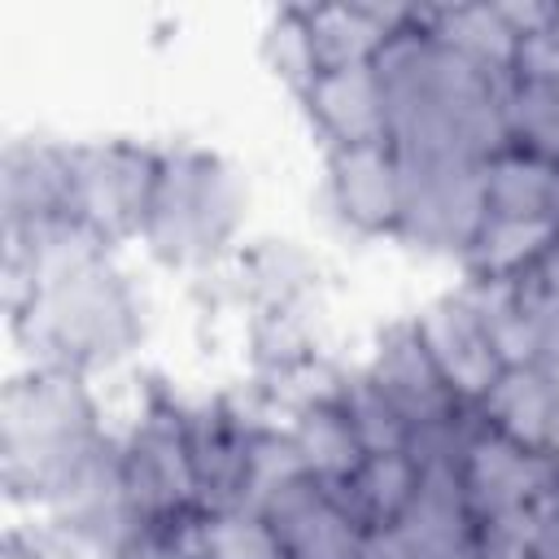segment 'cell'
<instances>
[{
	"mask_svg": "<svg viewBox=\"0 0 559 559\" xmlns=\"http://www.w3.org/2000/svg\"><path fill=\"white\" fill-rule=\"evenodd\" d=\"M384 92L389 144L397 153H437L489 162L511 148L507 140V79L485 70L424 26L397 31L371 61Z\"/></svg>",
	"mask_w": 559,
	"mask_h": 559,
	"instance_id": "obj_1",
	"label": "cell"
},
{
	"mask_svg": "<svg viewBox=\"0 0 559 559\" xmlns=\"http://www.w3.org/2000/svg\"><path fill=\"white\" fill-rule=\"evenodd\" d=\"M109 437L105 402L87 376L26 362L0 393V485L9 507L44 515Z\"/></svg>",
	"mask_w": 559,
	"mask_h": 559,
	"instance_id": "obj_2",
	"label": "cell"
},
{
	"mask_svg": "<svg viewBox=\"0 0 559 559\" xmlns=\"http://www.w3.org/2000/svg\"><path fill=\"white\" fill-rule=\"evenodd\" d=\"M148 328V288L118 253L35 288L9 310V336L26 349L31 367H57L87 380L127 367L144 349Z\"/></svg>",
	"mask_w": 559,
	"mask_h": 559,
	"instance_id": "obj_3",
	"label": "cell"
},
{
	"mask_svg": "<svg viewBox=\"0 0 559 559\" xmlns=\"http://www.w3.org/2000/svg\"><path fill=\"white\" fill-rule=\"evenodd\" d=\"M249 205V175L227 153L197 140L162 144L153 201L135 245L162 271L205 280L240 253Z\"/></svg>",
	"mask_w": 559,
	"mask_h": 559,
	"instance_id": "obj_4",
	"label": "cell"
},
{
	"mask_svg": "<svg viewBox=\"0 0 559 559\" xmlns=\"http://www.w3.org/2000/svg\"><path fill=\"white\" fill-rule=\"evenodd\" d=\"M179 415H183V441H188L201 515L249 511L262 450L280 424L275 402H266L253 384L214 389V393H183Z\"/></svg>",
	"mask_w": 559,
	"mask_h": 559,
	"instance_id": "obj_5",
	"label": "cell"
},
{
	"mask_svg": "<svg viewBox=\"0 0 559 559\" xmlns=\"http://www.w3.org/2000/svg\"><path fill=\"white\" fill-rule=\"evenodd\" d=\"M179 389L166 380H148L131 419L118 428V459L122 480L144 515V524H175L188 515H201L197 507V480L188 463L183 441V415H179Z\"/></svg>",
	"mask_w": 559,
	"mask_h": 559,
	"instance_id": "obj_6",
	"label": "cell"
},
{
	"mask_svg": "<svg viewBox=\"0 0 559 559\" xmlns=\"http://www.w3.org/2000/svg\"><path fill=\"white\" fill-rule=\"evenodd\" d=\"M402 166V214L397 236L406 249L428 258H459L485 227V162L397 153Z\"/></svg>",
	"mask_w": 559,
	"mask_h": 559,
	"instance_id": "obj_7",
	"label": "cell"
},
{
	"mask_svg": "<svg viewBox=\"0 0 559 559\" xmlns=\"http://www.w3.org/2000/svg\"><path fill=\"white\" fill-rule=\"evenodd\" d=\"M157 162L162 144H144L131 135L70 140V214L100 231L114 249L140 240Z\"/></svg>",
	"mask_w": 559,
	"mask_h": 559,
	"instance_id": "obj_8",
	"label": "cell"
},
{
	"mask_svg": "<svg viewBox=\"0 0 559 559\" xmlns=\"http://www.w3.org/2000/svg\"><path fill=\"white\" fill-rule=\"evenodd\" d=\"M192 284L210 297L214 310H231L236 319L328 306V266L310 245L293 236L245 240L240 253L223 271L192 280Z\"/></svg>",
	"mask_w": 559,
	"mask_h": 559,
	"instance_id": "obj_9",
	"label": "cell"
},
{
	"mask_svg": "<svg viewBox=\"0 0 559 559\" xmlns=\"http://www.w3.org/2000/svg\"><path fill=\"white\" fill-rule=\"evenodd\" d=\"M323 210L328 218L362 240L397 236L402 214V166L397 148L384 144H354L323 153Z\"/></svg>",
	"mask_w": 559,
	"mask_h": 559,
	"instance_id": "obj_10",
	"label": "cell"
},
{
	"mask_svg": "<svg viewBox=\"0 0 559 559\" xmlns=\"http://www.w3.org/2000/svg\"><path fill=\"white\" fill-rule=\"evenodd\" d=\"M253 515L266 520L288 559H354L367 537V528L345 507L341 489L306 472L275 485Z\"/></svg>",
	"mask_w": 559,
	"mask_h": 559,
	"instance_id": "obj_11",
	"label": "cell"
},
{
	"mask_svg": "<svg viewBox=\"0 0 559 559\" xmlns=\"http://www.w3.org/2000/svg\"><path fill=\"white\" fill-rule=\"evenodd\" d=\"M411 323H415L428 358L437 362V371L463 402H480L493 389V380L507 371L463 284L428 297L411 314Z\"/></svg>",
	"mask_w": 559,
	"mask_h": 559,
	"instance_id": "obj_12",
	"label": "cell"
},
{
	"mask_svg": "<svg viewBox=\"0 0 559 559\" xmlns=\"http://www.w3.org/2000/svg\"><path fill=\"white\" fill-rule=\"evenodd\" d=\"M332 371H336V358L323 362L314 376H306L275 411H280V428L293 445V459L306 476L314 480H345L367 454L336 402V389H332Z\"/></svg>",
	"mask_w": 559,
	"mask_h": 559,
	"instance_id": "obj_13",
	"label": "cell"
},
{
	"mask_svg": "<svg viewBox=\"0 0 559 559\" xmlns=\"http://www.w3.org/2000/svg\"><path fill=\"white\" fill-rule=\"evenodd\" d=\"M0 240H4V310H13L35 288L57 284L118 253L100 231H92L74 214H57L22 231H0Z\"/></svg>",
	"mask_w": 559,
	"mask_h": 559,
	"instance_id": "obj_14",
	"label": "cell"
},
{
	"mask_svg": "<svg viewBox=\"0 0 559 559\" xmlns=\"http://www.w3.org/2000/svg\"><path fill=\"white\" fill-rule=\"evenodd\" d=\"M362 367L371 371V380L384 389V397L406 415L411 432L415 428H428L445 415H454L459 406H467L450 384L445 376L437 371V362L428 358L419 332L411 319H393L384 328H376L367 354H362Z\"/></svg>",
	"mask_w": 559,
	"mask_h": 559,
	"instance_id": "obj_15",
	"label": "cell"
},
{
	"mask_svg": "<svg viewBox=\"0 0 559 559\" xmlns=\"http://www.w3.org/2000/svg\"><path fill=\"white\" fill-rule=\"evenodd\" d=\"M70 214V140L26 131L0 148V231Z\"/></svg>",
	"mask_w": 559,
	"mask_h": 559,
	"instance_id": "obj_16",
	"label": "cell"
},
{
	"mask_svg": "<svg viewBox=\"0 0 559 559\" xmlns=\"http://www.w3.org/2000/svg\"><path fill=\"white\" fill-rule=\"evenodd\" d=\"M310 131L328 148H354V144H384L389 118H384V92L376 66H336L319 70L314 83L297 96Z\"/></svg>",
	"mask_w": 559,
	"mask_h": 559,
	"instance_id": "obj_17",
	"label": "cell"
},
{
	"mask_svg": "<svg viewBox=\"0 0 559 559\" xmlns=\"http://www.w3.org/2000/svg\"><path fill=\"white\" fill-rule=\"evenodd\" d=\"M415 4H306V31L319 57V70L371 66L384 44L411 26Z\"/></svg>",
	"mask_w": 559,
	"mask_h": 559,
	"instance_id": "obj_18",
	"label": "cell"
},
{
	"mask_svg": "<svg viewBox=\"0 0 559 559\" xmlns=\"http://www.w3.org/2000/svg\"><path fill=\"white\" fill-rule=\"evenodd\" d=\"M480 419L507 441L550 454L555 445V384L542 367H507L493 389L476 402Z\"/></svg>",
	"mask_w": 559,
	"mask_h": 559,
	"instance_id": "obj_19",
	"label": "cell"
},
{
	"mask_svg": "<svg viewBox=\"0 0 559 559\" xmlns=\"http://www.w3.org/2000/svg\"><path fill=\"white\" fill-rule=\"evenodd\" d=\"M502 367H533L542 354L533 280H463Z\"/></svg>",
	"mask_w": 559,
	"mask_h": 559,
	"instance_id": "obj_20",
	"label": "cell"
},
{
	"mask_svg": "<svg viewBox=\"0 0 559 559\" xmlns=\"http://www.w3.org/2000/svg\"><path fill=\"white\" fill-rule=\"evenodd\" d=\"M415 26H424L432 39H441L467 61L511 74L520 35L502 17V4H432V9H415Z\"/></svg>",
	"mask_w": 559,
	"mask_h": 559,
	"instance_id": "obj_21",
	"label": "cell"
},
{
	"mask_svg": "<svg viewBox=\"0 0 559 559\" xmlns=\"http://www.w3.org/2000/svg\"><path fill=\"white\" fill-rule=\"evenodd\" d=\"M555 240L559 227L550 218H485L463 253V271L467 280H528Z\"/></svg>",
	"mask_w": 559,
	"mask_h": 559,
	"instance_id": "obj_22",
	"label": "cell"
},
{
	"mask_svg": "<svg viewBox=\"0 0 559 559\" xmlns=\"http://www.w3.org/2000/svg\"><path fill=\"white\" fill-rule=\"evenodd\" d=\"M336 402L362 445V454H406L411 445V424L406 415L384 397V389L371 380V371L358 362H336L332 371Z\"/></svg>",
	"mask_w": 559,
	"mask_h": 559,
	"instance_id": "obj_23",
	"label": "cell"
},
{
	"mask_svg": "<svg viewBox=\"0 0 559 559\" xmlns=\"http://www.w3.org/2000/svg\"><path fill=\"white\" fill-rule=\"evenodd\" d=\"M415 485H419V467L411 463V454H367L345 480H336L345 507L367 533L393 528L411 507Z\"/></svg>",
	"mask_w": 559,
	"mask_h": 559,
	"instance_id": "obj_24",
	"label": "cell"
},
{
	"mask_svg": "<svg viewBox=\"0 0 559 559\" xmlns=\"http://www.w3.org/2000/svg\"><path fill=\"white\" fill-rule=\"evenodd\" d=\"M555 166L507 148L485 162V210L489 218H550Z\"/></svg>",
	"mask_w": 559,
	"mask_h": 559,
	"instance_id": "obj_25",
	"label": "cell"
},
{
	"mask_svg": "<svg viewBox=\"0 0 559 559\" xmlns=\"http://www.w3.org/2000/svg\"><path fill=\"white\" fill-rule=\"evenodd\" d=\"M507 140L511 148L559 166V79H507Z\"/></svg>",
	"mask_w": 559,
	"mask_h": 559,
	"instance_id": "obj_26",
	"label": "cell"
},
{
	"mask_svg": "<svg viewBox=\"0 0 559 559\" xmlns=\"http://www.w3.org/2000/svg\"><path fill=\"white\" fill-rule=\"evenodd\" d=\"M258 57L266 66L271 79H280L293 96H301L314 74H319V57H314V44H310V31H306V17L301 9H275L258 35Z\"/></svg>",
	"mask_w": 559,
	"mask_h": 559,
	"instance_id": "obj_27",
	"label": "cell"
},
{
	"mask_svg": "<svg viewBox=\"0 0 559 559\" xmlns=\"http://www.w3.org/2000/svg\"><path fill=\"white\" fill-rule=\"evenodd\" d=\"M201 559H288L253 511H223L201 515Z\"/></svg>",
	"mask_w": 559,
	"mask_h": 559,
	"instance_id": "obj_28",
	"label": "cell"
},
{
	"mask_svg": "<svg viewBox=\"0 0 559 559\" xmlns=\"http://www.w3.org/2000/svg\"><path fill=\"white\" fill-rule=\"evenodd\" d=\"M524 559H559V493H550L528 524L524 537Z\"/></svg>",
	"mask_w": 559,
	"mask_h": 559,
	"instance_id": "obj_29",
	"label": "cell"
},
{
	"mask_svg": "<svg viewBox=\"0 0 559 559\" xmlns=\"http://www.w3.org/2000/svg\"><path fill=\"white\" fill-rule=\"evenodd\" d=\"M354 559H411V550H406L397 528H371Z\"/></svg>",
	"mask_w": 559,
	"mask_h": 559,
	"instance_id": "obj_30",
	"label": "cell"
},
{
	"mask_svg": "<svg viewBox=\"0 0 559 559\" xmlns=\"http://www.w3.org/2000/svg\"><path fill=\"white\" fill-rule=\"evenodd\" d=\"M533 280H537V284H542V288H546V293L559 301V240L550 245V253L542 258V266L533 271Z\"/></svg>",
	"mask_w": 559,
	"mask_h": 559,
	"instance_id": "obj_31",
	"label": "cell"
},
{
	"mask_svg": "<svg viewBox=\"0 0 559 559\" xmlns=\"http://www.w3.org/2000/svg\"><path fill=\"white\" fill-rule=\"evenodd\" d=\"M550 223L559 227V166H555V197H550Z\"/></svg>",
	"mask_w": 559,
	"mask_h": 559,
	"instance_id": "obj_32",
	"label": "cell"
}]
</instances>
